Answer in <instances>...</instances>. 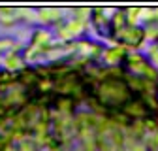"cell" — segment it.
Segmentation results:
<instances>
[]
</instances>
